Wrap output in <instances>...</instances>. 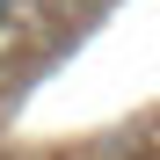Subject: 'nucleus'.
Returning <instances> with one entry per match:
<instances>
[{
  "label": "nucleus",
  "mask_w": 160,
  "mask_h": 160,
  "mask_svg": "<svg viewBox=\"0 0 160 160\" xmlns=\"http://www.w3.org/2000/svg\"><path fill=\"white\" fill-rule=\"evenodd\" d=\"M8 8H15V0H0V15H8Z\"/></svg>",
  "instance_id": "nucleus-1"
}]
</instances>
